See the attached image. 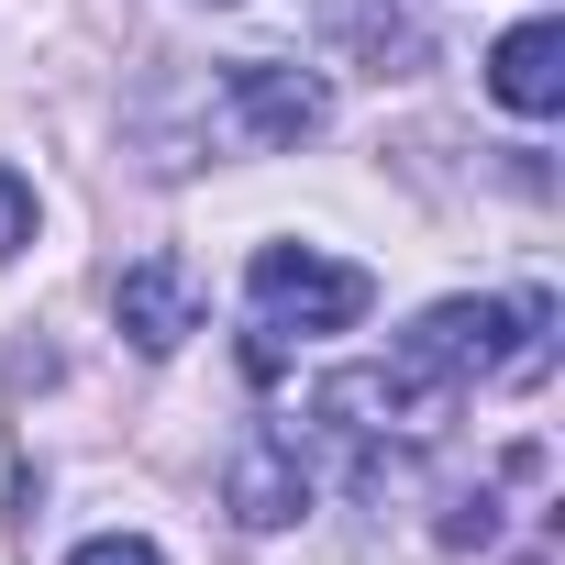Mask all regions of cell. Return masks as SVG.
I'll use <instances>...</instances> for the list:
<instances>
[{"label": "cell", "instance_id": "8992f818", "mask_svg": "<svg viewBox=\"0 0 565 565\" xmlns=\"http://www.w3.org/2000/svg\"><path fill=\"white\" fill-rule=\"evenodd\" d=\"M111 322L134 333V355H178V344L200 333V289H189V266H178V255H145V266H122Z\"/></svg>", "mask_w": 565, "mask_h": 565}, {"label": "cell", "instance_id": "6da1fadb", "mask_svg": "<svg viewBox=\"0 0 565 565\" xmlns=\"http://www.w3.org/2000/svg\"><path fill=\"white\" fill-rule=\"evenodd\" d=\"M554 355V300L543 289H510V300H433L411 333H399V366H422L433 388H510V377H543Z\"/></svg>", "mask_w": 565, "mask_h": 565}, {"label": "cell", "instance_id": "9c48e42d", "mask_svg": "<svg viewBox=\"0 0 565 565\" xmlns=\"http://www.w3.org/2000/svg\"><path fill=\"white\" fill-rule=\"evenodd\" d=\"M67 565H167V554H156L145 532H100V543H78Z\"/></svg>", "mask_w": 565, "mask_h": 565}, {"label": "cell", "instance_id": "3957f363", "mask_svg": "<svg viewBox=\"0 0 565 565\" xmlns=\"http://www.w3.org/2000/svg\"><path fill=\"white\" fill-rule=\"evenodd\" d=\"M444 422H455V388H433L422 366H344V377H322V399H311V444H344L355 455V477L377 466V455H422V444H444Z\"/></svg>", "mask_w": 565, "mask_h": 565}, {"label": "cell", "instance_id": "52a82bcc", "mask_svg": "<svg viewBox=\"0 0 565 565\" xmlns=\"http://www.w3.org/2000/svg\"><path fill=\"white\" fill-rule=\"evenodd\" d=\"M488 100L521 122H554L565 111V23H510L488 56Z\"/></svg>", "mask_w": 565, "mask_h": 565}, {"label": "cell", "instance_id": "5b68a950", "mask_svg": "<svg viewBox=\"0 0 565 565\" xmlns=\"http://www.w3.org/2000/svg\"><path fill=\"white\" fill-rule=\"evenodd\" d=\"M222 111L244 122V145H311V134L333 122V89H322L311 67H277V56H244V67L222 78Z\"/></svg>", "mask_w": 565, "mask_h": 565}, {"label": "cell", "instance_id": "ba28073f", "mask_svg": "<svg viewBox=\"0 0 565 565\" xmlns=\"http://www.w3.org/2000/svg\"><path fill=\"white\" fill-rule=\"evenodd\" d=\"M23 244H34V189H23L12 167H0V266H12Z\"/></svg>", "mask_w": 565, "mask_h": 565}, {"label": "cell", "instance_id": "277c9868", "mask_svg": "<svg viewBox=\"0 0 565 565\" xmlns=\"http://www.w3.org/2000/svg\"><path fill=\"white\" fill-rule=\"evenodd\" d=\"M222 499H233L244 532H289V521L311 510V433H289V422L244 433L233 466H222Z\"/></svg>", "mask_w": 565, "mask_h": 565}, {"label": "cell", "instance_id": "7a4b0ae2", "mask_svg": "<svg viewBox=\"0 0 565 565\" xmlns=\"http://www.w3.org/2000/svg\"><path fill=\"white\" fill-rule=\"evenodd\" d=\"M366 311H377V277H366V266L311 255V244H255V266H244V322H255V344H244V366L277 377V366H289V344L355 333Z\"/></svg>", "mask_w": 565, "mask_h": 565}]
</instances>
